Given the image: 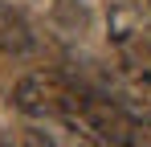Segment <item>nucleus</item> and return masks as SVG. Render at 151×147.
Masks as SVG:
<instances>
[{
	"label": "nucleus",
	"mask_w": 151,
	"mask_h": 147,
	"mask_svg": "<svg viewBox=\"0 0 151 147\" xmlns=\"http://www.w3.org/2000/svg\"><path fill=\"white\" fill-rule=\"evenodd\" d=\"M65 127H78L82 135H90L94 143H106V147H151V122L114 98L82 94Z\"/></svg>",
	"instance_id": "nucleus-1"
},
{
	"label": "nucleus",
	"mask_w": 151,
	"mask_h": 147,
	"mask_svg": "<svg viewBox=\"0 0 151 147\" xmlns=\"http://www.w3.org/2000/svg\"><path fill=\"white\" fill-rule=\"evenodd\" d=\"M78 98H82V90H74L53 70H37V74H29V78H21L12 86V106L21 115H29V119H61L65 122L74 115Z\"/></svg>",
	"instance_id": "nucleus-2"
},
{
	"label": "nucleus",
	"mask_w": 151,
	"mask_h": 147,
	"mask_svg": "<svg viewBox=\"0 0 151 147\" xmlns=\"http://www.w3.org/2000/svg\"><path fill=\"white\" fill-rule=\"evenodd\" d=\"M123 98L135 115H151V70H127L123 74Z\"/></svg>",
	"instance_id": "nucleus-3"
},
{
	"label": "nucleus",
	"mask_w": 151,
	"mask_h": 147,
	"mask_svg": "<svg viewBox=\"0 0 151 147\" xmlns=\"http://www.w3.org/2000/svg\"><path fill=\"white\" fill-rule=\"evenodd\" d=\"M0 49L4 53H25L29 49V29L8 12H0Z\"/></svg>",
	"instance_id": "nucleus-4"
},
{
	"label": "nucleus",
	"mask_w": 151,
	"mask_h": 147,
	"mask_svg": "<svg viewBox=\"0 0 151 147\" xmlns=\"http://www.w3.org/2000/svg\"><path fill=\"white\" fill-rule=\"evenodd\" d=\"M12 147H57V143H53L45 131H25V135H21V139H17Z\"/></svg>",
	"instance_id": "nucleus-5"
},
{
	"label": "nucleus",
	"mask_w": 151,
	"mask_h": 147,
	"mask_svg": "<svg viewBox=\"0 0 151 147\" xmlns=\"http://www.w3.org/2000/svg\"><path fill=\"white\" fill-rule=\"evenodd\" d=\"M131 4H139V8H147V12H151V0H131Z\"/></svg>",
	"instance_id": "nucleus-6"
},
{
	"label": "nucleus",
	"mask_w": 151,
	"mask_h": 147,
	"mask_svg": "<svg viewBox=\"0 0 151 147\" xmlns=\"http://www.w3.org/2000/svg\"><path fill=\"white\" fill-rule=\"evenodd\" d=\"M74 147H94V143H90V139H82V135H78V143Z\"/></svg>",
	"instance_id": "nucleus-7"
}]
</instances>
